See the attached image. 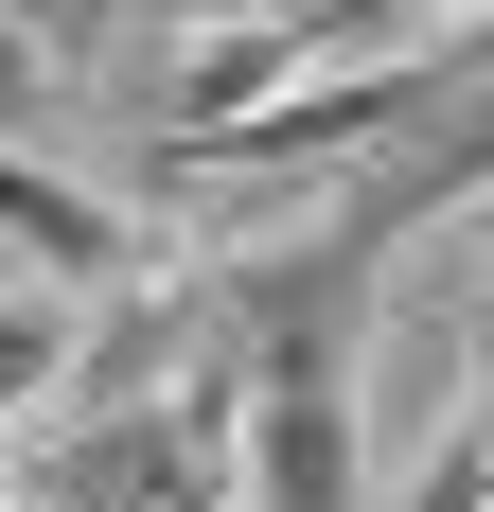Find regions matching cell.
Returning <instances> with one entry per match:
<instances>
[{
  "instance_id": "cell-1",
  "label": "cell",
  "mask_w": 494,
  "mask_h": 512,
  "mask_svg": "<svg viewBox=\"0 0 494 512\" xmlns=\"http://www.w3.org/2000/svg\"><path fill=\"white\" fill-rule=\"evenodd\" d=\"M371 230H265L230 265V336H247V512H371L353 460V354H371Z\"/></svg>"
},
{
  "instance_id": "cell-2",
  "label": "cell",
  "mask_w": 494,
  "mask_h": 512,
  "mask_svg": "<svg viewBox=\"0 0 494 512\" xmlns=\"http://www.w3.org/2000/svg\"><path fill=\"white\" fill-rule=\"evenodd\" d=\"M18 512H247V336H212L159 407H71L18 460Z\"/></svg>"
},
{
  "instance_id": "cell-3",
  "label": "cell",
  "mask_w": 494,
  "mask_h": 512,
  "mask_svg": "<svg viewBox=\"0 0 494 512\" xmlns=\"http://www.w3.org/2000/svg\"><path fill=\"white\" fill-rule=\"evenodd\" d=\"M389 512H494V318L459 301V424L389 477Z\"/></svg>"
},
{
  "instance_id": "cell-4",
  "label": "cell",
  "mask_w": 494,
  "mask_h": 512,
  "mask_svg": "<svg viewBox=\"0 0 494 512\" xmlns=\"http://www.w3.org/2000/svg\"><path fill=\"white\" fill-rule=\"evenodd\" d=\"M0 18H18V36H36L53 71H71V53H106V36H124V0H0Z\"/></svg>"
},
{
  "instance_id": "cell-5",
  "label": "cell",
  "mask_w": 494,
  "mask_h": 512,
  "mask_svg": "<svg viewBox=\"0 0 494 512\" xmlns=\"http://www.w3.org/2000/svg\"><path fill=\"white\" fill-rule=\"evenodd\" d=\"M36 106H53V53L18 36V18H0V142H18V124H36Z\"/></svg>"
},
{
  "instance_id": "cell-6",
  "label": "cell",
  "mask_w": 494,
  "mask_h": 512,
  "mask_svg": "<svg viewBox=\"0 0 494 512\" xmlns=\"http://www.w3.org/2000/svg\"><path fill=\"white\" fill-rule=\"evenodd\" d=\"M477 318H494V230H477Z\"/></svg>"
},
{
  "instance_id": "cell-7",
  "label": "cell",
  "mask_w": 494,
  "mask_h": 512,
  "mask_svg": "<svg viewBox=\"0 0 494 512\" xmlns=\"http://www.w3.org/2000/svg\"><path fill=\"white\" fill-rule=\"evenodd\" d=\"M0 301H18V283H0Z\"/></svg>"
},
{
  "instance_id": "cell-8",
  "label": "cell",
  "mask_w": 494,
  "mask_h": 512,
  "mask_svg": "<svg viewBox=\"0 0 494 512\" xmlns=\"http://www.w3.org/2000/svg\"><path fill=\"white\" fill-rule=\"evenodd\" d=\"M0 512H18V495H0Z\"/></svg>"
}]
</instances>
